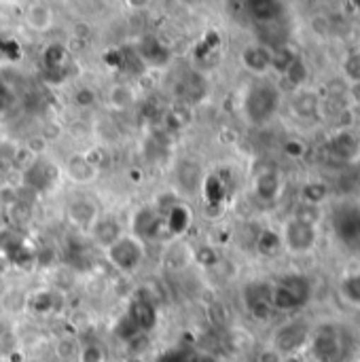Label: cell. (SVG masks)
<instances>
[{"mask_svg":"<svg viewBox=\"0 0 360 362\" xmlns=\"http://www.w3.org/2000/svg\"><path fill=\"white\" fill-rule=\"evenodd\" d=\"M68 221L79 229H91L98 221V208L91 199H76L68 206Z\"/></svg>","mask_w":360,"mask_h":362,"instance_id":"12","label":"cell"},{"mask_svg":"<svg viewBox=\"0 0 360 362\" xmlns=\"http://www.w3.org/2000/svg\"><path fill=\"white\" fill-rule=\"evenodd\" d=\"M19 148H21V146H19L17 142H13V140H8V138H2V140H0V163L13 165V161H15Z\"/></svg>","mask_w":360,"mask_h":362,"instance_id":"36","label":"cell"},{"mask_svg":"<svg viewBox=\"0 0 360 362\" xmlns=\"http://www.w3.org/2000/svg\"><path fill=\"white\" fill-rule=\"evenodd\" d=\"M301 195H303V202H306V204L316 206V204H320V202L327 199L329 189H327V185H323V182H310V185L303 187V193H301Z\"/></svg>","mask_w":360,"mask_h":362,"instance_id":"28","label":"cell"},{"mask_svg":"<svg viewBox=\"0 0 360 362\" xmlns=\"http://www.w3.org/2000/svg\"><path fill=\"white\" fill-rule=\"evenodd\" d=\"M259 362H284V356L280 354V352H276L274 348H269V350H263L261 354H259Z\"/></svg>","mask_w":360,"mask_h":362,"instance_id":"43","label":"cell"},{"mask_svg":"<svg viewBox=\"0 0 360 362\" xmlns=\"http://www.w3.org/2000/svg\"><path fill=\"white\" fill-rule=\"evenodd\" d=\"M178 182L187 189L193 191L202 182V170L195 161H182L178 168Z\"/></svg>","mask_w":360,"mask_h":362,"instance_id":"22","label":"cell"},{"mask_svg":"<svg viewBox=\"0 0 360 362\" xmlns=\"http://www.w3.org/2000/svg\"><path fill=\"white\" fill-rule=\"evenodd\" d=\"M6 267H8V259L4 255H0V278L6 274Z\"/></svg>","mask_w":360,"mask_h":362,"instance_id":"45","label":"cell"},{"mask_svg":"<svg viewBox=\"0 0 360 362\" xmlns=\"http://www.w3.org/2000/svg\"><path fill=\"white\" fill-rule=\"evenodd\" d=\"M280 106V91L272 83H257L244 98V115L252 125L267 123Z\"/></svg>","mask_w":360,"mask_h":362,"instance_id":"1","label":"cell"},{"mask_svg":"<svg viewBox=\"0 0 360 362\" xmlns=\"http://www.w3.org/2000/svg\"><path fill=\"white\" fill-rule=\"evenodd\" d=\"M91 235H93L95 244H100L102 248H110L115 242H119V240L123 238L121 225H119L115 218H110V216L98 218L95 225L91 227Z\"/></svg>","mask_w":360,"mask_h":362,"instance_id":"16","label":"cell"},{"mask_svg":"<svg viewBox=\"0 0 360 362\" xmlns=\"http://www.w3.org/2000/svg\"><path fill=\"white\" fill-rule=\"evenodd\" d=\"M189 119H191V115L187 112L185 106H176L170 112H166V125L170 132H180L189 123Z\"/></svg>","mask_w":360,"mask_h":362,"instance_id":"27","label":"cell"},{"mask_svg":"<svg viewBox=\"0 0 360 362\" xmlns=\"http://www.w3.org/2000/svg\"><path fill=\"white\" fill-rule=\"evenodd\" d=\"M8 358H11V362H23V354L21 352H13Z\"/></svg>","mask_w":360,"mask_h":362,"instance_id":"46","label":"cell"},{"mask_svg":"<svg viewBox=\"0 0 360 362\" xmlns=\"http://www.w3.org/2000/svg\"><path fill=\"white\" fill-rule=\"evenodd\" d=\"M30 303L36 312H49V310H53V293L51 291H38L30 299Z\"/></svg>","mask_w":360,"mask_h":362,"instance_id":"38","label":"cell"},{"mask_svg":"<svg viewBox=\"0 0 360 362\" xmlns=\"http://www.w3.org/2000/svg\"><path fill=\"white\" fill-rule=\"evenodd\" d=\"M359 276H360V274H359Z\"/></svg>","mask_w":360,"mask_h":362,"instance_id":"47","label":"cell"},{"mask_svg":"<svg viewBox=\"0 0 360 362\" xmlns=\"http://www.w3.org/2000/svg\"><path fill=\"white\" fill-rule=\"evenodd\" d=\"M57 168L51 163V161H45V159H36L25 172H21L23 176V185L32 191H45L49 187H53L57 182Z\"/></svg>","mask_w":360,"mask_h":362,"instance_id":"6","label":"cell"},{"mask_svg":"<svg viewBox=\"0 0 360 362\" xmlns=\"http://www.w3.org/2000/svg\"><path fill=\"white\" fill-rule=\"evenodd\" d=\"M291 110L297 119H314L320 112V98L314 91H297L291 100Z\"/></svg>","mask_w":360,"mask_h":362,"instance_id":"15","label":"cell"},{"mask_svg":"<svg viewBox=\"0 0 360 362\" xmlns=\"http://www.w3.org/2000/svg\"><path fill=\"white\" fill-rule=\"evenodd\" d=\"M335 229H337L339 240L348 248L360 250V210H354V208L339 210L335 218Z\"/></svg>","mask_w":360,"mask_h":362,"instance_id":"8","label":"cell"},{"mask_svg":"<svg viewBox=\"0 0 360 362\" xmlns=\"http://www.w3.org/2000/svg\"><path fill=\"white\" fill-rule=\"evenodd\" d=\"M161 231H166V225H163V218L159 216L157 210L142 208V210L136 212V216H134V233L140 240H144V242L159 240Z\"/></svg>","mask_w":360,"mask_h":362,"instance_id":"9","label":"cell"},{"mask_svg":"<svg viewBox=\"0 0 360 362\" xmlns=\"http://www.w3.org/2000/svg\"><path fill=\"white\" fill-rule=\"evenodd\" d=\"M95 102H98V95H95V91H93L91 87H81V89H76V93H74V104H76L79 108H91Z\"/></svg>","mask_w":360,"mask_h":362,"instance_id":"39","label":"cell"},{"mask_svg":"<svg viewBox=\"0 0 360 362\" xmlns=\"http://www.w3.org/2000/svg\"><path fill=\"white\" fill-rule=\"evenodd\" d=\"M280 189H282V182H280V178H278L276 172H263V174H259L257 180H255V193H257L263 202H274V199H278Z\"/></svg>","mask_w":360,"mask_h":362,"instance_id":"18","label":"cell"},{"mask_svg":"<svg viewBox=\"0 0 360 362\" xmlns=\"http://www.w3.org/2000/svg\"><path fill=\"white\" fill-rule=\"evenodd\" d=\"M339 350V337L333 329H323L314 337V354H318L323 361L333 358Z\"/></svg>","mask_w":360,"mask_h":362,"instance_id":"19","label":"cell"},{"mask_svg":"<svg viewBox=\"0 0 360 362\" xmlns=\"http://www.w3.org/2000/svg\"><path fill=\"white\" fill-rule=\"evenodd\" d=\"M284 76L293 83V85H303L306 81H308V76H310V70H308V66H306V62L297 55L295 57V62L289 66V70L284 72Z\"/></svg>","mask_w":360,"mask_h":362,"instance_id":"26","label":"cell"},{"mask_svg":"<svg viewBox=\"0 0 360 362\" xmlns=\"http://www.w3.org/2000/svg\"><path fill=\"white\" fill-rule=\"evenodd\" d=\"M312 295V286L303 276H286L278 280L276 286L269 288V303L278 312H293L301 305Z\"/></svg>","mask_w":360,"mask_h":362,"instance_id":"2","label":"cell"},{"mask_svg":"<svg viewBox=\"0 0 360 362\" xmlns=\"http://www.w3.org/2000/svg\"><path fill=\"white\" fill-rule=\"evenodd\" d=\"M282 246H286V250L291 252H297V255H303V252H310L316 242H318V231H316V225H310V223H303L299 218H291L286 225H284V231H282Z\"/></svg>","mask_w":360,"mask_h":362,"instance_id":"3","label":"cell"},{"mask_svg":"<svg viewBox=\"0 0 360 362\" xmlns=\"http://www.w3.org/2000/svg\"><path fill=\"white\" fill-rule=\"evenodd\" d=\"M284 151H286L289 155H293V157H299V155L303 153V144H301L299 140H289L286 146H284Z\"/></svg>","mask_w":360,"mask_h":362,"instance_id":"44","label":"cell"},{"mask_svg":"<svg viewBox=\"0 0 360 362\" xmlns=\"http://www.w3.org/2000/svg\"><path fill=\"white\" fill-rule=\"evenodd\" d=\"M23 148H25L34 159H40V157L47 153V148H49V140H47L42 134H34V136H30V138L25 140Z\"/></svg>","mask_w":360,"mask_h":362,"instance_id":"32","label":"cell"},{"mask_svg":"<svg viewBox=\"0 0 360 362\" xmlns=\"http://www.w3.org/2000/svg\"><path fill=\"white\" fill-rule=\"evenodd\" d=\"M208 314H210V322L216 327H223L227 322V308L223 303H212L208 308Z\"/></svg>","mask_w":360,"mask_h":362,"instance_id":"41","label":"cell"},{"mask_svg":"<svg viewBox=\"0 0 360 362\" xmlns=\"http://www.w3.org/2000/svg\"><path fill=\"white\" fill-rule=\"evenodd\" d=\"M242 64L252 74H265L272 68V51L263 45H248L242 51Z\"/></svg>","mask_w":360,"mask_h":362,"instance_id":"13","label":"cell"},{"mask_svg":"<svg viewBox=\"0 0 360 362\" xmlns=\"http://www.w3.org/2000/svg\"><path fill=\"white\" fill-rule=\"evenodd\" d=\"M6 216H8V221H11L15 227H25V225L32 221V202L19 199L15 206H11V208L6 210Z\"/></svg>","mask_w":360,"mask_h":362,"instance_id":"23","label":"cell"},{"mask_svg":"<svg viewBox=\"0 0 360 362\" xmlns=\"http://www.w3.org/2000/svg\"><path fill=\"white\" fill-rule=\"evenodd\" d=\"M106 259L121 272H132L142 261V246L138 240L123 235L110 248H106Z\"/></svg>","mask_w":360,"mask_h":362,"instance_id":"5","label":"cell"},{"mask_svg":"<svg viewBox=\"0 0 360 362\" xmlns=\"http://www.w3.org/2000/svg\"><path fill=\"white\" fill-rule=\"evenodd\" d=\"M342 295L346 301H350L352 305H360V276H348L342 282Z\"/></svg>","mask_w":360,"mask_h":362,"instance_id":"29","label":"cell"},{"mask_svg":"<svg viewBox=\"0 0 360 362\" xmlns=\"http://www.w3.org/2000/svg\"><path fill=\"white\" fill-rule=\"evenodd\" d=\"M45 57H47V64L51 68H59L64 64V59H66V51L62 47H51V49H47Z\"/></svg>","mask_w":360,"mask_h":362,"instance_id":"42","label":"cell"},{"mask_svg":"<svg viewBox=\"0 0 360 362\" xmlns=\"http://www.w3.org/2000/svg\"><path fill=\"white\" fill-rule=\"evenodd\" d=\"M191 216H189V210L180 204H176L170 212H168V231L172 233H182L189 225Z\"/></svg>","mask_w":360,"mask_h":362,"instance_id":"24","label":"cell"},{"mask_svg":"<svg viewBox=\"0 0 360 362\" xmlns=\"http://www.w3.org/2000/svg\"><path fill=\"white\" fill-rule=\"evenodd\" d=\"M85 157H87V161L100 172V168L102 165H106L108 163V151H106V146H93V148H89L87 153H83Z\"/></svg>","mask_w":360,"mask_h":362,"instance_id":"37","label":"cell"},{"mask_svg":"<svg viewBox=\"0 0 360 362\" xmlns=\"http://www.w3.org/2000/svg\"><path fill=\"white\" fill-rule=\"evenodd\" d=\"M79 350H81V346H79L76 339L70 337V335H62V337H57L55 344H53V354H55L57 361L62 362H68L72 361V358H76V356H79Z\"/></svg>","mask_w":360,"mask_h":362,"instance_id":"21","label":"cell"},{"mask_svg":"<svg viewBox=\"0 0 360 362\" xmlns=\"http://www.w3.org/2000/svg\"><path fill=\"white\" fill-rule=\"evenodd\" d=\"M257 248H259L261 255L274 257L282 248V238L278 233H274V231H261L259 238H257Z\"/></svg>","mask_w":360,"mask_h":362,"instance_id":"25","label":"cell"},{"mask_svg":"<svg viewBox=\"0 0 360 362\" xmlns=\"http://www.w3.org/2000/svg\"><path fill=\"white\" fill-rule=\"evenodd\" d=\"M329 155L339 161V163H350L360 155V140L354 132L348 127L339 129L331 140H329Z\"/></svg>","mask_w":360,"mask_h":362,"instance_id":"7","label":"cell"},{"mask_svg":"<svg viewBox=\"0 0 360 362\" xmlns=\"http://www.w3.org/2000/svg\"><path fill=\"white\" fill-rule=\"evenodd\" d=\"M127 318L136 325V329L140 333H151L157 325V312H155V305L151 299H144V297H138L132 301L129 305V314Z\"/></svg>","mask_w":360,"mask_h":362,"instance_id":"11","label":"cell"},{"mask_svg":"<svg viewBox=\"0 0 360 362\" xmlns=\"http://www.w3.org/2000/svg\"><path fill=\"white\" fill-rule=\"evenodd\" d=\"M64 172L74 185H91L98 178V170L87 161L83 153H72L64 161Z\"/></svg>","mask_w":360,"mask_h":362,"instance_id":"10","label":"cell"},{"mask_svg":"<svg viewBox=\"0 0 360 362\" xmlns=\"http://www.w3.org/2000/svg\"><path fill=\"white\" fill-rule=\"evenodd\" d=\"M295 53L289 49V47H282V49H276V51H272V68H276L278 72H286L289 70V66L295 62Z\"/></svg>","mask_w":360,"mask_h":362,"instance_id":"30","label":"cell"},{"mask_svg":"<svg viewBox=\"0 0 360 362\" xmlns=\"http://www.w3.org/2000/svg\"><path fill=\"white\" fill-rule=\"evenodd\" d=\"M108 102H110V106L115 108V110H127V108H132L134 106V102H136V95H134V91L127 87V85H112L110 87V91H108Z\"/></svg>","mask_w":360,"mask_h":362,"instance_id":"20","label":"cell"},{"mask_svg":"<svg viewBox=\"0 0 360 362\" xmlns=\"http://www.w3.org/2000/svg\"><path fill=\"white\" fill-rule=\"evenodd\" d=\"M248 13L252 15V19L259 23V25H265V23H276L280 17H282V4L278 2H272V0H259V2H250L248 4Z\"/></svg>","mask_w":360,"mask_h":362,"instance_id":"17","label":"cell"},{"mask_svg":"<svg viewBox=\"0 0 360 362\" xmlns=\"http://www.w3.org/2000/svg\"><path fill=\"white\" fill-rule=\"evenodd\" d=\"M344 74L350 81V85H360V51L346 57V62H344Z\"/></svg>","mask_w":360,"mask_h":362,"instance_id":"33","label":"cell"},{"mask_svg":"<svg viewBox=\"0 0 360 362\" xmlns=\"http://www.w3.org/2000/svg\"><path fill=\"white\" fill-rule=\"evenodd\" d=\"M53 21H55V13L45 2H34L25 11V23L32 32H47L53 28Z\"/></svg>","mask_w":360,"mask_h":362,"instance_id":"14","label":"cell"},{"mask_svg":"<svg viewBox=\"0 0 360 362\" xmlns=\"http://www.w3.org/2000/svg\"><path fill=\"white\" fill-rule=\"evenodd\" d=\"M17 202H19V189L15 185H11V182H2L0 185V208L8 210Z\"/></svg>","mask_w":360,"mask_h":362,"instance_id":"35","label":"cell"},{"mask_svg":"<svg viewBox=\"0 0 360 362\" xmlns=\"http://www.w3.org/2000/svg\"><path fill=\"white\" fill-rule=\"evenodd\" d=\"M193 259L202 265V267H214L219 263V255L212 246H197L193 250Z\"/></svg>","mask_w":360,"mask_h":362,"instance_id":"34","label":"cell"},{"mask_svg":"<svg viewBox=\"0 0 360 362\" xmlns=\"http://www.w3.org/2000/svg\"><path fill=\"white\" fill-rule=\"evenodd\" d=\"M138 333H140V331L136 329V325H134V322H132V320H129L127 316H125V318H123V320L119 322V327H117V335H119V337H121V339H123L125 344H127L129 339H134V337H136Z\"/></svg>","mask_w":360,"mask_h":362,"instance_id":"40","label":"cell"},{"mask_svg":"<svg viewBox=\"0 0 360 362\" xmlns=\"http://www.w3.org/2000/svg\"><path fill=\"white\" fill-rule=\"evenodd\" d=\"M310 339V329L306 322L293 320L280 327L274 335V350L282 356H295Z\"/></svg>","mask_w":360,"mask_h":362,"instance_id":"4","label":"cell"},{"mask_svg":"<svg viewBox=\"0 0 360 362\" xmlns=\"http://www.w3.org/2000/svg\"><path fill=\"white\" fill-rule=\"evenodd\" d=\"M79 362H106V352L100 344H85L79 350Z\"/></svg>","mask_w":360,"mask_h":362,"instance_id":"31","label":"cell"}]
</instances>
